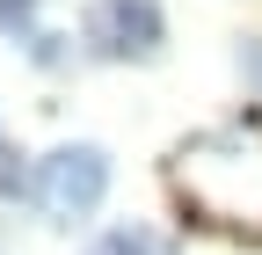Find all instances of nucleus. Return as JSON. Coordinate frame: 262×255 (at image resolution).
<instances>
[{"label": "nucleus", "instance_id": "f257e3e1", "mask_svg": "<svg viewBox=\"0 0 262 255\" xmlns=\"http://www.w3.org/2000/svg\"><path fill=\"white\" fill-rule=\"evenodd\" d=\"M175 189L196 226H262V132H204L175 153Z\"/></svg>", "mask_w": 262, "mask_h": 255}, {"label": "nucleus", "instance_id": "f03ea898", "mask_svg": "<svg viewBox=\"0 0 262 255\" xmlns=\"http://www.w3.org/2000/svg\"><path fill=\"white\" fill-rule=\"evenodd\" d=\"M29 189H37V204L51 219H80L102 204V189H110V161H102V146H58L37 161V175H29Z\"/></svg>", "mask_w": 262, "mask_h": 255}, {"label": "nucleus", "instance_id": "7ed1b4c3", "mask_svg": "<svg viewBox=\"0 0 262 255\" xmlns=\"http://www.w3.org/2000/svg\"><path fill=\"white\" fill-rule=\"evenodd\" d=\"M95 44H102L110 58H153L160 51V8L153 0H102Z\"/></svg>", "mask_w": 262, "mask_h": 255}, {"label": "nucleus", "instance_id": "20e7f679", "mask_svg": "<svg viewBox=\"0 0 262 255\" xmlns=\"http://www.w3.org/2000/svg\"><path fill=\"white\" fill-rule=\"evenodd\" d=\"M0 189H15V153H0Z\"/></svg>", "mask_w": 262, "mask_h": 255}]
</instances>
